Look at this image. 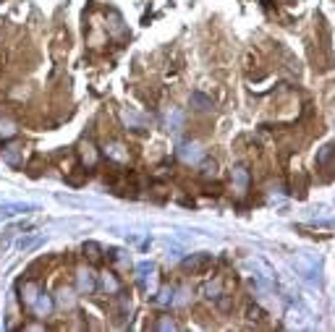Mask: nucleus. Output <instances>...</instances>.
<instances>
[{"mask_svg": "<svg viewBox=\"0 0 335 332\" xmlns=\"http://www.w3.org/2000/svg\"><path fill=\"white\" fill-rule=\"evenodd\" d=\"M209 264H212V257H209V254H194V257L184 259L181 267H184L186 272H191V275H205L209 269Z\"/></svg>", "mask_w": 335, "mask_h": 332, "instance_id": "obj_1", "label": "nucleus"}, {"mask_svg": "<svg viewBox=\"0 0 335 332\" xmlns=\"http://www.w3.org/2000/svg\"><path fill=\"white\" fill-rule=\"evenodd\" d=\"M335 155V147H333V144H327V147H322V152H319V155H317V165H319V168H325V165L327 162H330V157Z\"/></svg>", "mask_w": 335, "mask_h": 332, "instance_id": "obj_2", "label": "nucleus"}, {"mask_svg": "<svg viewBox=\"0 0 335 332\" xmlns=\"http://www.w3.org/2000/svg\"><path fill=\"white\" fill-rule=\"evenodd\" d=\"M181 157H184L186 162H197V160H199V152H197V147H184Z\"/></svg>", "mask_w": 335, "mask_h": 332, "instance_id": "obj_3", "label": "nucleus"}, {"mask_svg": "<svg viewBox=\"0 0 335 332\" xmlns=\"http://www.w3.org/2000/svg\"><path fill=\"white\" fill-rule=\"evenodd\" d=\"M191 102H194V105H199V110H209V107H212V102H209L205 94H191Z\"/></svg>", "mask_w": 335, "mask_h": 332, "instance_id": "obj_4", "label": "nucleus"}, {"mask_svg": "<svg viewBox=\"0 0 335 332\" xmlns=\"http://www.w3.org/2000/svg\"><path fill=\"white\" fill-rule=\"evenodd\" d=\"M79 285H81V290H92L94 288V282H92V278H87V272H81V278H79Z\"/></svg>", "mask_w": 335, "mask_h": 332, "instance_id": "obj_5", "label": "nucleus"}, {"mask_svg": "<svg viewBox=\"0 0 335 332\" xmlns=\"http://www.w3.org/2000/svg\"><path fill=\"white\" fill-rule=\"evenodd\" d=\"M249 316H251V319H262V309L251 306V309H249Z\"/></svg>", "mask_w": 335, "mask_h": 332, "instance_id": "obj_6", "label": "nucleus"}]
</instances>
